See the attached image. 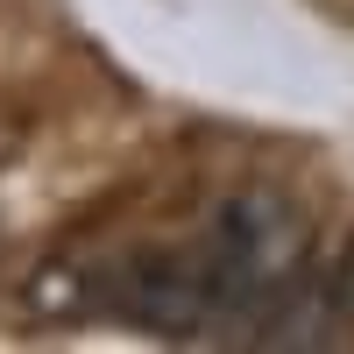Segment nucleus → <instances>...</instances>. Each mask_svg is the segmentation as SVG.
<instances>
[{
  "label": "nucleus",
  "mask_w": 354,
  "mask_h": 354,
  "mask_svg": "<svg viewBox=\"0 0 354 354\" xmlns=\"http://www.w3.org/2000/svg\"><path fill=\"white\" fill-rule=\"evenodd\" d=\"M305 248H312V227L305 213L290 205L283 192L255 185V192H234L213 227L198 241V277H205V319L213 326H248L270 312V298L305 270Z\"/></svg>",
  "instance_id": "obj_1"
},
{
  "label": "nucleus",
  "mask_w": 354,
  "mask_h": 354,
  "mask_svg": "<svg viewBox=\"0 0 354 354\" xmlns=\"http://www.w3.org/2000/svg\"><path fill=\"white\" fill-rule=\"evenodd\" d=\"M113 305L128 319H142L149 333H170V340H192L205 333V277H198V248L192 255H142L135 270L113 283Z\"/></svg>",
  "instance_id": "obj_2"
}]
</instances>
